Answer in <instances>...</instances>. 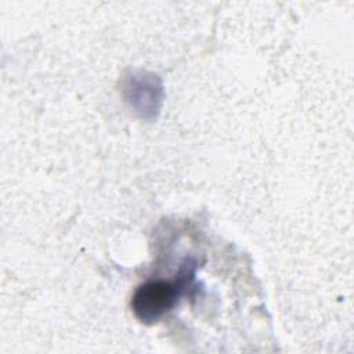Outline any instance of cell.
<instances>
[{
    "label": "cell",
    "instance_id": "cell-1",
    "mask_svg": "<svg viewBox=\"0 0 354 354\" xmlns=\"http://www.w3.org/2000/svg\"><path fill=\"white\" fill-rule=\"evenodd\" d=\"M184 285L185 281L181 278L178 281H148L140 285L131 297L134 315L145 324L159 321L177 304Z\"/></svg>",
    "mask_w": 354,
    "mask_h": 354
}]
</instances>
